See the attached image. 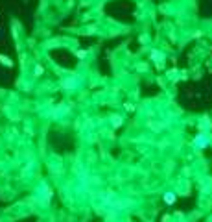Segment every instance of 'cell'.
I'll use <instances>...</instances> for the list:
<instances>
[{
  "label": "cell",
  "instance_id": "obj_1",
  "mask_svg": "<svg viewBox=\"0 0 212 222\" xmlns=\"http://www.w3.org/2000/svg\"><path fill=\"white\" fill-rule=\"evenodd\" d=\"M166 202L171 204V202H173V194H166Z\"/></svg>",
  "mask_w": 212,
  "mask_h": 222
}]
</instances>
